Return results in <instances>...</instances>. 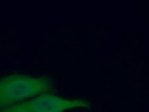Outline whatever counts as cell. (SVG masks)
Here are the masks:
<instances>
[{
  "mask_svg": "<svg viewBox=\"0 0 149 112\" xmlns=\"http://www.w3.org/2000/svg\"><path fill=\"white\" fill-rule=\"evenodd\" d=\"M72 104L56 96L42 94L11 107L0 109V112H62Z\"/></svg>",
  "mask_w": 149,
  "mask_h": 112,
  "instance_id": "cell-2",
  "label": "cell"
},
{
  "mask_svg": "<svg viewBox=\"0 0 149 112\" xmlns=\"http://www.w3.org/2000/svg\"><path fill=\"white\" fill-rule=\"evenodd\" d=\"M52 89L46 76L13 74L0 77V109L6 108Z\"/></svg>",
  "mask_w": 149,
  "mask_h": 112,
  "instance_id": "cell-1",
  "label": "cell"
}]
</instances>
